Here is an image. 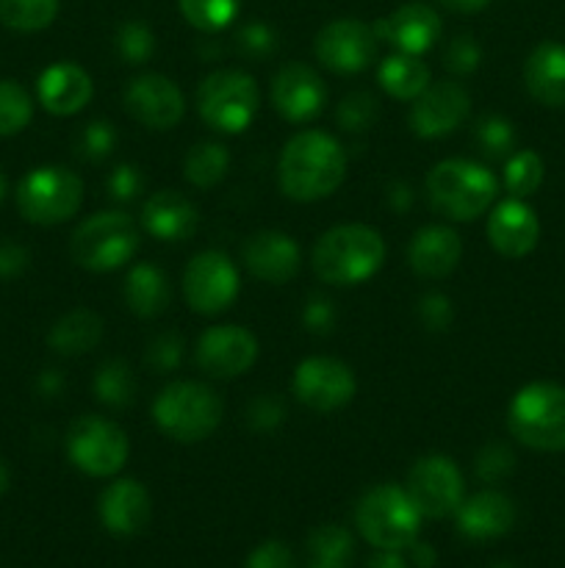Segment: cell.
I'll return each mask as SVG.
<instances>
[{
	"instance_id": "obj_33",
	"label": "cell",
	"mask_w": 565,
	"mask_h": 568,
	"mask_svg": "<svg viewBox=\"0 0 565 568\" xmlns=\"http://www.w3.org/2000/svg\"><path fill=\"white\" fill-rule=\"evenodd\" d=\"M59 14V0H0V26L20 33L48 28Z\"/></svg>"
},
{
	"instance_id": "obj_9",
	"label": "cell",
	"mask_w": 565,
	"mask_h": 568,
	"mask_svg": "<svg viewBox=\"0 0 565 568\" xmlns=\"http://www.w3.org/2000/svg\"><path fill=\"white\" fill-rule=\"evenodd\" d=\"M83 203V183L64 166H39L17 186V209L33 225H61Z\"/></svg>"
},
{
	"instance_id": "obj_27",
	"label": "cell",
	"mask_w": 565,
	"mask_h": 568,
	"mask_svg": "<svg viewBox=\"0 0 565 568\" xmlns=\"http://www.w3.org/2000/svg\"><path fill=\"white\" fill-rule=\"evenodd\" d=\"M524 81L532 98L548 109L565 105V44L543 42L524 64Z\"/></svg>"
},
{
	"instance_id": "obj_22",
	"label": "cell",
	"mask_w": 565,
	"mask_h": 568,
	"mask_svg": "<svg viewBox=\"0 0 565 568\" xmlns=\"http://www.w3.org/2000/svg\"><path fill=\"white\" fill-rule=\"evenodd\" d=\"M371 31L377 39L397 44L402 53L421 55L435 44L438 33H441V17L427 3H404L391 17L377 20Z\"/></svg>"
},
{
	"instance_id": "obj_37",
	"label": "cell",
	"mask_w": 565,
	"mask_h": 568,
	"mask_svg": "<svg viewBox=\"0 0 565 568\" xmlns=\"http://www.w3.org/2000/svg\"><path fill=\"white\" fill-rule=\"evenodd\" d=\"M33 103L17 81H0V136H14L31 122Z\"/></svg>"
},
{
	"instance_id": "obj_45",
	"label": "cell",
	"mask_w": 565,
	"mask_h": 568,
	"mask_svg": "<svg viewBox=\"0 0 565 568\" xmlns=\"http://www.w3.org/2000/svg\"><path fill=\"white\" fill-rule=\"evenodd\" d=\"M275 33L260 26V22H253V26L242 28V33H238V50L247 59H266V55L275 53Z\"/></svg>"
},
{
	"instance_id": "obj_57",
	"label": "cell",
	"mask_w": 565,
	"mask_h": 568,
	"mask_svg": "<svg viewBox=\"0 0 565 568\" xmlns=\"http://www.w3.org/2000/svg\"><path fill=\"white\" fill-rule=\"evenodd\" d=\"M6 488H9V469H6V464L0 460V497L6 494Z\"/></svg>"
},
{
	"instance_id": "obj_26",
	"label": "cell",
	"mask_w": 565,
	"mask_h": 568,
	"mask_svg": "<svg viewBox=\"0 0 565 568\" xmlns=\"http://www.w3.org/2000/svg\"><path fill=\"white\" fill-rule=\"evenodd\" d=\"M142 225L158 242H186L197 231V209L181 192H155L142 209Z\"/></svg>"
},
{
	"instance_id": "obj_55",
	"label": "cell",
	"mask_w": 565,
	"mask_h": 568,
	"mask_svg": "<svg viewBox=\"0 0 565 568\" xmlns=\"http://www.w3.org/2000/svg\"><path fill=\"white\" fill-rule=\"evenodd\" d=\"M441 3L446 6V9H452V11H463V14H474V11L485 9V6L491 3V0H441Z\"/></svg>"
},
{
	"instance_id": "obj_48",
	"label": "cell",
	"mask_w": 565,
	"mask_h": 568,
	"mask_svg": "<svg viewBox=\"0 0 565 568\" xmlns=\"http://www.w3.org/2000/svg\"><path fill=\"white\" fill-rule=\"evenodd\" d=\"M302 322L316 336H327L336 327V305L325 297H314L302 311Z\"/></svg>"
},
{
	"instance_id": "obj_19",
	"label": "cell",
	"mask_w": 565,
	"mask_h": 568,
	"mask_svg": "<svg viewBox=\"0 0 565 568\" xmlns=\"http://www.w3.org/2000/svg\"><path fill=\"white\" fill-rule=\"evenodd\" d=\"M244 266L253 272L258 281L282 286L299 272L302 255H299L297 242L288 233L280 231H260L244 242L242 250Z\"/></svg>"
},
{
	"instance_id": "obj_42",
	"label": "cell",
	"mask_w": 565,
	"mask_h": 568,
	"mask_svg": "<svg viewBox=\"0 0 565 568\" xmlns=\"http://www.w3.org/2000/svg\"><path fill=\"white\" fill-rule=\"evenodd\" d=\"M515 458L507 447L502 444H487L480 455H476V477L485 483H499L513 471Z\"/></svg>"
},
{
	"instance_id": "obj_12",
	"label": "cell",
	"mask_w": 565,
	"mask_h": 568,
	"mask_svg": "<svg viewBox=\"0 0 565 568\" xmlns=\"http://www.w3.org/2000/svg\"><path fill=\"white\" fill-rule=\"evenodd\" d=\"M183 294L197 314H222L238 297L236 266L219 250H205V253L194 255L186 266V275H183Z\"/></svg>"
},
{
	"instance_id": "obj_14",
	"label": "cell",
	"mask_w": 565,
	"mask_h": 568,
	"mask_svg": "<svg viewBox=\"0 0 565 568\" xmlns=\"http://www.w3.org/2000/svg\"><path fill=\"white\" fill-rule=\"evenodd\" d=\"M194 358L208 377L230 381V377L253 369V364L258 361V338L247 327L238 325L210 327L199 336Z\"/></svg>"
},
{
	"instance_id": "obj_28",
	"label": "cell",
	"mask_w": 565,
	"mask_h": 568,
	"mask_svg": "<svg viewBox=\"0 0 565 568\" xmlns=\"http://www.w3.org/2000/svg\"><path fill=\"white\" fill-rule=\"evenodd\" d=\"M170 281L164 272L153 264H136L127 272L125 281V303L142 320H153V316L164 314L170 305Z\"/></svg>"
},
{
	"instance_id": "obj_39",
	"label": "cell",
	"mask_w": 565,
	"mask_h": 568,
	"mask_svg": "<svg viewBox=\"0 0 565 568\" xmlns=\"http://www.w3.org/2000/svg\"><path fill=\"white\" fill-rule=\"evenodd\" d=\"M116 50H120V55L127 64H144L155 50L153 31L138 20L125 22L120 33H116Z\"/></svg>"
},
{
	"instance_id": "obj_44",
	"label": "cell",
	"mask_w": 565,
	"mask_h": 568,
	"mask_svg": "<svg viewBox=\"0 0 565 568\" xmlns=\"http://www.w3.org/2000/svg\"><path fill=\"white\" fill-rule=\"evenodd\" d=\"M480 59H482L480 44H476L474 37H469V33L452 39L446 53H443V64H446V70L458 72V75H469V72H474L476 67H480Z\"/></svg>"
},
{
	"instance_id": "obj_16",
	"label": "cell",
	"mask_w": 565,
	"mask_h": 568,
	"mask_svg": "<svg viewBox=\"0 0 565 568\" xmlns=\"http://www.w3.org/2000/svg\"><path fill=\"white\" fill-rule=\"evenodd\" d=\"M469 111H471L469 92H465L460 83L441 81V83H430V87L415 98L408 120L415 136L441 139V136H449L454 128L463 125Z\"/></svg>"
},
{
	"instance_id": "obj_43",
	"label": "cell",
	"mask_w": 565,
	"mask_h": 568,
	"mask_svg": "<svg viewBox=\"0 0 565 568\" xmlns=\"http://www.w3.org/2000/svg\"><path fill=\"white\" fill-rule=\"evenodd\" d=\"M183 361V338L177 333H161L150 342L147 347V364L153 366L155 372H172L177 369Z\"/></svg>"
},
{
	"instance_id": "obj_17",
	"label": "cell",
	"mask_w": 565,
	"mask_h": 568,
	"mask_svg": "<svg viewBox=\"0 0 565 568\" xmlns=\"http://www.w3.org/2000/svg\"><path fill=\"white\" fill-rule=\"evenodd\" d=\"M125 109L142 125L155 128V131H166V128H175L183 120L186 100H183V92L177 89V83L150 72V75H138L127 83Z\"/></svg>"
},
{
	"instance_id": "obj_53",
	"label": "cell",
	"mask_w": 565,
	"mask_h": 568,
	"mask_svg": "<svg viewBox=\"0 0 565 568\" xmlns=\"http://www.w3.org/2000/svg\"><path fill=\"white\" fill-rule=\"evenodd\" d=\"M366 568H408V560H404L402 552H397V549H380L374 558H369Z\"/></svg>"
},
{
	"instance_id": "obj_32",
	"label": "cell",
	"mask_w": 565,
	"mask_h": 568,
	"mask_svg": "<svg viewBox=\"0 0 565 568\" xmlns=\"http://www.w3.org/2000/svg\"><path fill=\"white\" fill-rule=\"evenodd\" d=\"M227 166H230V153L225 144L203 142L188 150L183 172H186V181L197 189H210L225 178Z\"/></svg>"
},
{
	"instance_id": "obj_51",
	"label": "cell",
	"mask_w": 565,
	"mask_h": 568,
	"mask_svg": "<svg viewBox=\"0 0 565 568\" xmlns=\"http://www.w3.org/2000/svg\"><path fill=\"white\" fill-rule=\"evenodd\" d=\"M28 266V250L14 242L0 244V277L22 275Z\"/></svg>"
},
{
	"instance_id": "obj_25",
	"label": "cell",
	"mask_w": 565,
	"mask_h": 568,
	"mask_svg": "<svg viewBox=\"0 0 565 568\" xmlns=\"http://www.w3.org/2000/svg\"><path fill=\"white\" fill-rule=\"evenodd\" d=\"M515 505L499 491H482L463 499L458 508V530L471 541H493L513 530Z\"/></svg>"
},
{
	"instance_id": "obj_23",
	"label": "cell",
	"mask_w": 565,
	"mask_h": 568,
	"mask_svg": "<svg viewBox=\"0 0 565 568\" xmlns=\"http://www.w3.org/2000/svg\"><path fill=\"white\" fill-rule=\"evenodd\" d=\"M463 258V242L446 225L421 227L408 247L410 270L424 281H441L452 275Z\"/></svg>"
},
{
	"instance_id": "obj_21",
	"label": "cell",
	"mask_w": 565,
	"mask_h": 568,
	"mask_svg": "<svg viewBox=\"0 0 565 568\" xmlns=\"http://www.w3.org/2000/svg\"><path fill=\"white\" fill-rule=\"evenodd\" d=\"M487 239L504 258H524L541 239V222L524 200L510 197L487 216Z\"/></svg>"
},
{
	"instance_id": "obj_7",
	"label": "cell",
	"mask_w": 565,
	"mask_h": 568,
	"mask_svg": "<svg viewBox=\"0 0 565 568\" xmlns=\"http://www.w3.org/2000/svg\"><path fill=\"white\" fill-rule=\"evenodd\" d=\"M138 247V231L122 211H103L75 227L70 253L78 266L89 272L120 270Z\"/></svg>"
},
{
	"instance_id": "obj_46",
	"label": "cell",
	"mask_w": 565,
	"mask_h": 568,
	"mask_svg": "<svg viewBox=\"0 0 565 568\" xmlns=\"http://www.w3.org/2000/svg\"><path fill=\"white\" fill-rule=\"evenodd\" d=\"M244 568H297V560L282 541H264L249 552Z\"/></svg>"
},
{
	"instance_id": "obj_5",
	"label": "cell",
	"mask_w": 565,
	"mask_h": 568,
	"mask_svg": "<svg viewBox=\"0 0 565 568\" xmlns=\"http://www.w3.org/2000/svg\"><path fill=\"white\" fill-rule=\"evenodd\" d=\"M513 438L537 453L565 449V388L557 383H530L513 397L507 410Z\"/></svg>"
},
{
	"instance_id": "obj_24",
	"label": "cell",
	"mask_w": 565,
	"mask_h": 568,
	"mask_svg": "<svg viewBox=\"0 0 565 568\" xmlns=\"http://www.w3.org/2000/svg\"><path fill=\"white\" fill-rule=\"evenodd\" d=\"M37 92L44 111L55 116H70L78 114L92 100V78L78 64L61 61V64L48 67L39 75Z\"/></svg>"
},
{
	"instance_id": "obj_59",
	"label": "cell",
	"mask_w": 565,
	"mask_h": 568,
	"mask_svg": "<svg viewBox=\"0 0 565 568\" xmlns=\"http://www.w3.org/2000/svg\"><path fill=\"white\" fill-rule=\"evenodd\" d=\"M491 568H518V566H513V564H504V560H502V564H493Z\"/></svg>"
},
{
	"instance_id": "obj_29",
	"label": "cell",
	"mask_w": 565,
	"mask_h": 568,
	"mask_svg": "<svg viewBox=\"0 0 565 568\" xmlns=\"http://www.w3.org/2000/svg\"><path fill=\"white\" fill-rule=\"evenodd\" d=\"M100 338H103V320L94 311L78 308L55 322L48 336V344L59 355H70L72 358V355L92 353L100 344Z\"/></svg>"
},
{
	"instance_id": "obj_38",
	"label": "cell",
	"mask_w": 565,
	"mask_h": 568,
	"mask_svg": "<svg viewBox=\"0 0 565 568\" xmlns=\"http://www.w3.org/2000/svg\"><path fill=\"white\" fill-rule=\"evenodd\" d=\"M474 136L482 153L491 155V159H504L515 148V131L504 116H485V120H480Z\"/></svg>"
},
{
	"instance_id": "obj_15",
	"label": "cell",
	"mask_w": 565,
	"mask_h": 568,
	"mask_svg": "<svg viewBox=\"0 0 565 568\" xmlns=\"http://www.w3.org/2000/svg\"><path fill=\"white\" fill-rule=\"evenodd\" d=\"M377 55V37L360 20H332L316 37V59L338 75L366 70Z\"/></svg>"
},
{
	"instance_id": "obj_2",
	"label": "cell",
	"mask_w": 565,
	"mask_h": 568,
	"mask_svg": "<svg viewBox=\"0 0 565 568\" xmlns=\"http://www.w3.org/2000/svg\"><path fill=\"white\" fill-rule=\"evenodd\" d=\"M386 261V242L369 225H338L316 242L310 264L330 286H358Z\"/></svg>"
},
{
	"instance_id": "obj_11",
	"label": "cell",
	"mask_w": 565,
	"mask_h": 568,
	"mask_svg": "<svg viewBox=\"0 0 565 568\" xmlns=\"http://www.w3.org/2000/svg\"><path fill=\"white\" fill-rule=\"evenodd\" d=\"M404 491L424 519H446L463 505V475L446 455H427L408 471Z\"/></svg>"
},
{
	"instance_id": "obj_3",
	"label": "cell",
	"mask_w": 565,
	"mask_h": 568,
	"mask_svg": "<svg viewBox=\"0 0 565 568\" xmlns=\"http://www.w3.org/2000/svg\"><path fill=\"white\" fill-rule=\"evenodd\" d=\"M499 194V181L491 170L465 159L441 161L427 175L430 205L454 222H471L485 214Z\"/></svg>"
},
{
	"instance_id": "obj_10",
	"label": "cell",
	"mask_w": 565,
	"mask_h": 568,
	"mask_svg": "<svg viewBox=\"0 0 565 568\" xmlns=\"http://www.w3.org/2000/svg\"><path fill=\"white\" fill-rule=\"evenodd\" d=\"M66 455L83 475L111 477L125 466L131 444L114 422L103 416H81L66 433Z\"/></svg>"
},
{
	"instance_id": "obj_58",
	"label": "cell",
	"mask_w": 565,
	"mask_h": 568,
	"mask_svg": "<svg viewBox=\"0 0 565 568\" xmlns=\"http://www.w3.org/2000/svg\"><path fill=\"white\" fill-rule=\"evenodd\" d=\"M3 194H6V178L3 172H0V200H3Z\"/></svg>"
},
{
	"instance_id": "obj_30",
	"label": "cell",
	"mask_w": 565,
	"mask_h": 568,
	"mask_svg": "<svg viewBox=\"0 0 565 568\" xmlns=\"http://www.w3.org/2000/svg\"><path fill=\"white\" fill-rule=\"evenodd\" d=\"M355 541L347 527L321 525L316 527L305 544V564L308 568H352Z\"/></svg>"
},
{
	"instance_id": "obj_13",
	"label": "cell",
	"mask_w": 565,
	"mask_h": 568,
	"mask_svg": "<svg viewBox=\"0 0 565 568\" xmlns=\"http://www.w3.org/2000/svg\"><path fill=\"white\" fill-rule=\"evenodd\" d=\"M294 394L305 408L316 414H330L352 403L355 375L343 361L316 355V358L302 361L294 372Z\"/></svg>"
},
{
	"instance_id": "obj_18",
	"label": "cell",
	"mask_w": 565,
	"mask_h": 568,
	"mask_svg": "<svg viewBox=\"0 0 565 568\" xmlns=\"http://www.w3.org/2000/svg\"><path fill=\"white\" fill-rule=\"evenodd\" d=\"M271 103L288 122H308L327 103L325 81L305 64H286L271 83Z\"/></svg>"
},
{
	"instance_id": "obj_35",
	"label": "cell",
	"mask_w": 565,
	"mask_h": 568,
	"mask_svg": "<svg viewBox=\"0 0 565 568\" xmlns=\"http://www.w3.org/2000/svg\"><path fill=\"white\" fill-rule=\"evenodd\" d=\"M543 183V161L535 150H521V153L510 155L504 164V189L510 197H530L541 189Z\"/></svg>"
},
{
	"instance_id": "obj_41",
	"label": "cell",
	"mask_w": 565,
	"mask_h": 568,
	"mask_svg": "<svg viewBox=\"0 0 565 568\" xmlns=\"http://www.w3.org/2000/svg\"><path fill=\"white\" fill-rule=\"evenodd\" d=\"M78 148H81L83 159H89V161L109 159V155L114 153V148H116L114 125H111V122H103V120L89 122V125L83 128Z\"/></svg>"
},
{
	"instance_id": "obj_31",
	"label": "cell",
	"mask_w": 565,
	"mask_h": 568,
	"mask_svg": "<svg viewBox=\"0 0 565 568\" xmlns=\"http://www.w3.org/2000/svg\"><path fill=\"white\" fill-rule=\"evenodd\" d=\"M380 83L391 98L415 100L430 87V67L410 53H397L380 64Z\"/></svg>"
},
{
	"instance_id": "obj_36",
	"label": "cell",
	"mask_w": 565,
	"mask_h": 568,
	"mask_svg": "<svg viewBox=\"0 0 565 568\" xmlns=\"http://www.w3.org/2000/svg\"><path fill=\"white\" fill-rule=\"evenodd\" d=\"M188 26L199 31H222L238 14V0H177Z\"/></svg>"
},
{
	"instance_id": "obj_49",
	"label": "cell",
	"mask_w": 565,
	"mask_h": 568,
	"mask_svg": "<svg viewBox=\"0 0 565 568\" xmlns=\"http://www.w3.org/2000/svg\"><path fill=\"white\" fill-rule=\"evenodd\" d=\"M109 192L111 197L120 200V203H127V200H133L142 192V172L133 164L116 166L109 178Z\"/></svg>"
},
{
	"instance_id": "obj_50",
	"label": "cell",
	"mask_w": 565,
	"mask_h": 568,
	"mask_svg": "<svg viewBox=\"0 0 565 568\" xmlns=\"http://www.w3.org/2000/svg\"><path fill=\"white\" fill-rule=\"evenodd\" d=\"M282 414H286V410H282V405L277 403V399L260 397V399H255L253 405H249V414L247 416H249V425H253V427H260V430H269V427L280 425Z\"/></svg>"
},
{
	"instance_id": "obj_8",
	"label": "cell",
	"mask_w": 565,
	"mask_h": 568,
	"mask_svg": "<svg viewBox=\"0 0 565 568\" xmlns=\"http://www.w3.org/2000/svg\"><path fill=\"white\" fill-rule=\"evenodd\" d=\"M258 105V83L242 70H216L197 87V111L214 131H247Z\"/></svg>"
},
{
	"instance_id": "obj_20",
	"label": "cell",
	"mask_w": 565,
	"mask_h": 568,
	"mask_svg": "<svg viewBox=\"0 0 565 568\" xmlns=\"http://www.w3.org/2000/svg\"><path fill=\"white\" fill-rule=\"evenodd\" d=\"M97 514L111 536L131 538L138 536V532L150 525L153 503H150L147 488L138 480H131V477H127V480L111 483V486L100 494Z\"/></svg>"
},
{
	"instance_id": "obj_54",
	"label": "cell",
	"mask_w": 565,
	"mask_h": 568,
	"mask_svg": "<svg viewBox=\"0 0 565 568\" xmlns=\"http://www.w3.org/2000/svg\"><path fill=\"white\" fill-rule=\"evenodd\" d=\"M61 388H64V381H61L59 372L48 369L39 377V392H42L44 397H55V394H61Z\"/></svg>"
},
{
	"instance_id": "obj_4",
	"label": "cell",
	"mask_w": 565,
	"mask_h": 568,
	"mask_svg": "<svg viewBox=\"0 0 565 568\" xmlns=\"http://www.w3.org/2000/svg\"><path fill=\"white\" fill-rule=\"evenodd\" d=\"M421 519L410 494L399 486L369 488L355 508L358 532L377 549L404 552L419 538Z\"/></svg>"
},
{
	"instance_id": "obj_40",
	"label": "cell",
	"mask_w": 565,
	"mask_h": 568,
	"mask_svg": "<svg viewBox=\"0 0 565 568\" xmlns=\"http://www.w3.org/2000/svg\"><path fill=\"white\" fill-rule=\"evenodd\" d=\"M377 100L369 92H352L338 105V125L349 133H360L374 122Z\"/></svg>"
},
{
	"instance_id": "obj_56",
	"label": "cell",
	"mask_w": 565,
	"mask_h": 568,
	"mask_svg": "<svg viewBox=\"0 0 565 568\" xmlns=\"http://www.w3.org/2000/svg\"><path fill=\"white\" fill-rule=\"evenodd\" d=\"M391 205H393V209H399V211H404L410 205V192H408V186H404V183H393Z\"/></svg>"
},
{
	"instance_id": "obj_1",
	"label": "cell",
	"mask_w": 565,
	"mask_h": 568,
	"mask_svg": "<svg viewBox=\"0 0 565 568\" xmlns=\"http://www.w3.org/2000/svg\"><path fill=\"white\" fill-rule=\"evenodd\" d=\"M280 189L297 203H316L336 192L347 178V153L321 131H302L282 148Z\"/></svg>"
},
{
	"instance_id": "obj_47",
	"label": "cell",
	"mask_w": 565,
	"mask_h": 568,
	"mask_svg": "<svg viewBox=\"0 0 565 568\" xmlns=\"http://www.w3.org/2000/svg\"><path fill=\"white\" fill-rule=\"evenodd\" d=\"M419 316L427 331H446L454 320V311L443 294H427L419 303Z\"/></svg>"
},
{
	"instance_id": "obj_52",
	"label": "cell",
	"mask_w": 565,
	"mask_h": 568,
	"mask_svg": "<svg viewBox=\"0 0 565 568\" xmlns=\"http://www.w3.org/2000/svg\"><path fill=\"white\" fill-rule=\"evenodd\" d=\"M408 552H410V564H413L415 568H435V564H438V552H435V549H432L430 544L419 541V538H415V541L410 544Z\"/></svg>"
},
{
	"instance_id": "obj_6",
	"label": "cell",
	"mask_w": 565,
	"mask_h": 568,
	"mask_svg": "<svg viewBox=\"0 0 565 568\" xmlns=\"http://www.w3.org/2000/svg\"><path fill=\"white\" fill-rule=\"evenodd\" d=\"M155 425L181 444L205 442L222 422V399L203 383H172L153 403Z\"/></svg>"
},
{
	"instance_id": "obj_34",
	"label": "cell",
	"mask_w": 565,
	"mask_h": 568,
	"mask_svg": "<svg viewBox=\"0 0 565 568\" xmlns=\"http://www.w3.org/2000/svg\"><path fill=\"white\" fill-rule=\"evenodd\" d=\"M94 394L103 405L122 410L136 399V377L122 361H105L94 375Z\"/></svg>"
}]
</instances>
